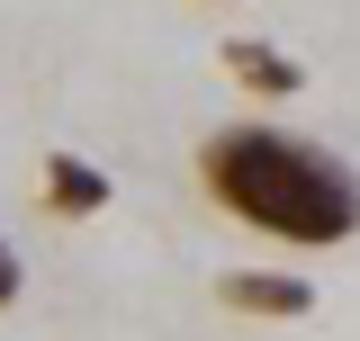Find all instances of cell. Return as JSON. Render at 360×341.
Returning a JSON list of instances; mask_svg holds the SVG:
<instances>
[{
	"instance_id": "obj_5",
	"label": "cell",
	"mask_w": 360,
	"mask_h": 341,
	"mask_svg": "<svg viewBox=\"0 0 360 341\" xmlns=\"http://www.w3.org/2000/svg\"><path fill=\"white\" fill-rule=\"evenodd\" d=\"M18 297H27V260H18V243H9V234H0V314H9Z\"/></svg>"
},
{
	"instance_id": "obj_4",
	"label": "cell",
	"mask_w": 360,
	"mask_h": 341,
	"mask_svg": "<svg viewBox=\"0 0 360 341\" xmlns=\"http://www.w3.org/2000/svg\"><path fill=\"white\" fill-rule=\"evenodd\" d=\"M217 63H225V81L252 99V117L307 90V63H297V54H279V45H262V36H234V45H217Z\"/></svg>"
},
{
	"instance_id": "obj_6",
	"label": "cell",
	"mask_w": 360,
	"mask_h": 341,
	"mask_svg": "<svg viewBox=\"0 0 360 341\" xmlns=\"http://www.w3.org/2000/svg\"><path fill=\"white\" fill-rule=\"evenodd\" d=\"M207 9H234V0H207Z\"/></svg>"
},
{
	"instance_id": "obj_1",
	"label": "cell",
	"mask_w": 360,
	"mask_h": 341,
	"mask_svg": "<svg viewBox=\"0 0 360 341\" xmlns=\"http://www.w3.org/2000/svg\"><path fill=\"white\" fill-rule=\"evenodd\" d=\"M189 180L225 225H243L262 243H288V252H342L360 234V170L333 144H307L270 117L207 126L198 153H189Z\"/></svg>"
},
{
	"instance_id": "obj_2",
	"label": "cell",
	"mask_w": 360,
	"mask_h": 341,
	"mask_svg": "<svg viewBox=\"0 0 360 341\" xmlns=\"http://www.w3.org/2000/svg\"><path fill=\"white\" fill-rule=\"evenodd\" d=\"M217 305L252 314V323H307L315 279H297V269H217Z\"/></svg>"
},
{
	"instance_id": "obj_3",
	"label": "cell",
	"mask_w": 360,
	"mask_h": 341,
	"mask_svg": "<svg viewBox=\"0 0 360 341\" xmlns=\"http://www.w3.org/2000/svg\"><path fill=\"white\" fill-rule=\"evenodd\" d=\"M37 198H45V215H63V225H90V215H108V198H117V180L90 162V153H45L37 162Z\"/></svg>"
}]
</instances>
